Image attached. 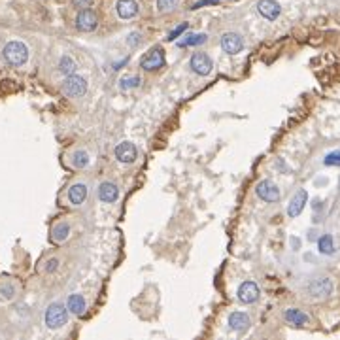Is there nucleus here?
I'll use <instances>...</instances> for the list:
<instances>
[{
	"label": "nucleus",
	"mask_w": 340,
	"mask_h": 340,
	"mask_svg": "<svg viewBox=\"0 0 340 340\" xmlns=\"http://www.w3.org/2000/svg\"><path fill=\"white\" fill-rule=\"evenodd\" d=\"M2 55H4L8 65L23 66L29 61V47L23 42H19V40H12V42H8L6 45H4Z\"/></svg>",
	"instance_id": "nucleus-1"
},
{
	"label": "nucleus",
	"mask_w": 340,
	"mask_h": 340,
	"mask_svg": "<svg viewBox=\"0 0 340 340\" xmlns=\"http://www.w3.org/2000/svg\"><path fill=\"white\" fill-rule=\"evenodd\" d=\"M68 321V308H65L61 303H53L45 310V325L50 329H61Z\"/></svg>",
	"instance_id": "nucleus-2"
},
{
	"label": "nucleus",
	"mask_w": 340,
	"mask_h": 340,
	"mask_svg": "<svg viewBox=\"0 0 340 340\" xmlns=\"http://www.w3.org/2000/svg\"><path fill=\"white\" fill-rule=\"evenodd\" d=\"M163 66H165V53L161 47H152L144 57L140 59V68H144L145 72L159 70Z\"/></svg>",
	"instance_id": "nucleus-3"
},
{
	"label": "nucleus",
	"mask_w": 340,
	"mask_h": 340,
	"mask_svg": "<svg viewBox=\"0 0 340 340\" xmlns=\"http://www.w3.org/2000/svg\"><path fill=\"white\" fill-rule=\"evenodd\" d=\"M96 27H99V15L93 10L83 8L80 14L76 15V29L81 32H93Z\"/></svg>",
	"instance_id": "nucleus-4"
},
{
	"label": "nucleus",
	"mask_w": 340,
	"mask_h": 340,
	"mask_svg": "<svg viewBox=\"0 0 340 340\" xmlns=\"http://www.w3.org/2000/svg\"><path fill=\"white\" fill-rule=\"evenodd\" d=\"M87 91V81L85 78H81V76H66L65 83H63V93L66 96H83Z\"/></svg>",
	"instance_id": "nucleus-5"
},
{
	"label": "nucleus",
	"mask_w": 340,
	"mask_h": 340,
	"mask_svg": "<svg viewBox=\"0 0 340 340\" xmlns=\"http://www.w3.org/2000/svg\"><path fill=\"white\" fill-rule=\"evenodd\" d=\"M331 293H333L331 278H316L308 283V295L312 299H327Z\"/></svg>",
	"instance_id": "nucleus-6"
},
{
	"label": "nucleus",
	"mask_w": 340,
	"mask_h": 340,
	"mask_svg": "<svg viewBox=\"0 0 340 340\" xmlns=\"http://www.w3.org/2000/svg\"><path fill=\"white\" fill-rule=\"evenodd\" d=\"M255 193L265 203H278L280 201V189H278V185H276L274 181L270 180L259 181L257 187H255Z\"/></svg>",
	"instance_id": "nucleus-7"
},
{
	"label": "nucleus",
	"mask_w": 340,
	"mask_h": 340,
	"mask_svg": "<svg viewBox=\"0 0 340 340\" xmlns=\"http://www.w3.org/2000/svg\"><path fill=\"white\" fill-rule=\"evenodd\" d=\"M189 68L197 76H208L212 72V68H214V63H212V59L206 53H193L191 61H189Z\"/></svg>",
	"instance_id": "nucleus-8"
},
{
	"label": "nucleus",
	"mask_w": 340,
	"mask_h": 340,
	"mask_svg": "<svg viewBox=\"0 0 340 340\" xmlns=\"http://www.w3.org/2000/svg\"><path fill=\"white\" fill-rule=\"evenodd\" d=\"M221 50L229 55H236L244 50V38L238 32H225L221 36Z\"/></svg>",
	"instance_id": "nucleus-9"
},
{
	"label": "nucleus",
	"mask_w": 340,
	"mask_h": 340,
	"mask_svg": "<svg viewBox=\"0 0 340 340\" xmlns=\"http://www.w3.org/2000/svg\"><path fill=\"white\" fill-rule=\"evenodd\" d=\"M257 12L268 21H274L282 14V8H280V4L276 0H259L257 2Z\"/></svg>",
	"instance_id": "nucleus-10"
},
{
	"label": "nucleus",
	"mask_w": 340,
	"mask_h": 340,
	"mask_svg": "<svg viewBox=\"0 0 340 340\" xmlns=\"http://www.w3.org/2000/svg\"><path fill=\"white\" fill-rule=\"evenodd\" d=\"M136 145L132 142H121V144L116 145V157L119 163H125V165H130L136 161Z\"/></svg>",
	"instance_id": "nucleus-11"
},
{
	"label": "nucleus",
	"mask_w": 340,
	"mask_h": 340,
	"mask_svg": "<svg viewBox=\"0 0 340 340\" xmlns=\"http://www.w3.org/2000/svg\"><path fill=\"white\" fill-rule=\"evenodd\" d=\"M238 301L240 303H244V304H252L255 303L257 299H259V287H257V283L254 282H244V283H240V287H238Z\"/></svg>",
	"instance_id": "nucleus-12"
},
{
	"label": "nucleus",
	"mask_w": 340,
	"mask_h": 340,
	"mask_svg": "<svg viewBox=\"0 0 340 340\" xmlns=\"http://www.w3.org/2000/svg\"><path fill=\"white\" fill-rule=\"evenodd\" d=\"M308 201V193L304 189H299L297 193L293 195V199L289 201V206H287V216L289 217H297L301 216V212L304 210V204Z\"/></svg>",
	"instance_id": "nucleus-13"
},
{
	"label": "nucleus",
	"mask_w": 340,
	"mask_h": 340,
	"mask_svg": "<svg viewBox=\"0 0 340 340\" xmlns=\"http://www.w3.org/2000/svg\"><path fill=\"white\" fill-rule=\"evenodd\" d=\"M99 199L106 204L116 203L119 199V189H117L116 183L114 181H102L101 187H99Z\"/></svg>",
	"instance_id": "nucleus-14"
},
{
	"label": "nucleus",
	"mask_w": 340,
	"mask_h": 340,
	"mask_svg": "<svg viewBox=\"0 0 340 340\" xmlns=\"http://www.w3.org/2000/svg\"><path fill=\"white\" fill-rule=\"evenodd\" d=\"M116 10L121 19H132L138 15V2L136 0H119L116 4Z\"/></svg>",
	"instance_id": "nucleus-15"
},
{
	"label": "nucleus",
	"mask_w": 340,
	"mask_h": 340,
	"mask_svg": "<svg viewBox=\"0 0 340 340\" xmlns=\"http://www.w3.org/2000/svg\"><path fill=\"white\" fill-rule=\"evenodd\" d=\"M250 323H252V319L244 312H232L231 316H229V327H231L232 331L242 333V331H246L248 327H250Z\"/></svg>",
	"instance_id": "nucleus-16"
},
{
	"label": "nucleus",
	"mask_w": 340,
	"mask_h": 340,
	"mask_svg": "<svg viewBox=\"0 0 340 340\" xmlns=\"http://www.w3.org/2000/svg\"><path fill=\"white\" fill-rule=\"evenodd\" d=\"M87 199V185L85 183H74L72 187L68 189V201L74 206H80L83 204V201Z\"/></svg>",
	"instance_id": "nucleus-17"
},
{
	"label": "nucleus",
	"mask_w": 340,
	"mask_h": 340,
	"mask_svg": "<svg viewBox=\"0 0 340 340\" xmlns=\"http://www.w3.org/2000/svg\"><path fill=\"white\" fill-rule=\"evenodd\" d=\"M283 318H285V321H289L291 325H306L310 321V318L299 308H287L283 312Z\"/></svg>",
	"instance_id": "nucleus-18"
},
{
	"label": "nucleus",
	"mask_w": 340,
	"mask_h": 340,
	"mask_svg": "<svg viewBox=\"0 0 340 340\" xmlns=\"http://www.w3.org/2000/svg\"><path fill=\"white\" fill-rule=\"evenodd\" d=\"M66 308H68V312L76 314V316H81V314L85 312V308H87L85 299L81 297V295H78V293H74V295H70V297H68Z\"/></svg>",
	"instance_id": "nucleus-19"
},
{
	"label": "nucleus",
	"mask_w": 340,
	"mask_h": 340,
	"mask_svg": "<svg viewBox=\"0 0 340 340\" xmlns=\"http://www.w3.org/2000/svg\"><path fill=\"white\" fill-rule=\"evenodd\" d=\"M68 234H70V225L57 223L53 227V231H51V238H53V242L61 244V242H65V240L68 238Z\"/></svg>",
	"instance_id": "nucleus-20"
},
{
	"label": "nucleus",
	"mask_w": 340,
	"mask_h": 340,
	"mask_svg": "<svg viewBox=\"0 0 340 340\" xmlns=\"http://www.w3.org/2000/svg\"><path fill=\"white\" fill-rule=\"evenodd\" d=\"M76 61H74L72 57H68V55H65V57H61V61H59V72L65 74V76H72L74 72H76Z\"/></svg>",
	"instance_id": "nucleus-21"
},
{
	"label": "nucleus",
	"mask_w": 340,
	"mask_h": 340,
	"mask_svg": "<svg viewBox=\"0 0 340 340\" xmlns=\"http://www.w3.org/2000/svg\"><path fill=\"white\" fill-rule=\"evenodd\" d=\"M206 40H208L206 34H187V36H183V40H181L178 45H180V47H191V45H201V43H204Z\"/></svg>",
	"instance_id": "nucleus-22"
},
{
	"label": "nucleus",
	"mask_w": 340,
	"mask_h": 340,
	"mask_svg": "<svg viewBox=\"0 0 340 340\" xmlns=\"http://www.w3.org/2000/svg\"><path fill=\"white\" fill-rule=\"evenodd\" d=\"M318 248H319V252H321V254L331 255L334 252L333 236H331V234H323V236L318 240Z\"/></svg>",
	"instance_id": "nucleus-23"
},
{
	"label": "nucleus",
	"mask_w": 340,
	"mask_h": 340,
	"mask_svg": "<svg viewBox=\"0 0 340 340\" xmlns=\"http://www.w3.org/2000/svg\"><path fill=\"white\" fill-rule=\"evenodd\" d=\"M89 163H91V159H89V153H87L85 150H78V152L72 155V165L76 168H85Z\"/></svg>",
	"instance_id": "nucleus-24"
},
{
	"label": "nucleus",
	"mask_w": 340,
	"mask_h": 340,
	"mask_svg": "<svg viewBox=\"0 0 340 340\" xmlns=\"http://www.w3.org/2000/svg\"><path fill=\"white\" fill-rule=\"evenodd\" d=\"M140 83H142V78H138V76L121 78V80H119V89H123V91H130V89H136V87H140Z\"/></svg>",
	"instance_id": "nucleus-25"
},
{
	"label": "nucleus",
	"mask_w": 340,
	"mask_h": 340,
	"mask_svg": "<svg viewBox=\"0 0 340 340\" xmlns=\"http://www.w3.org/2000/svg\"><path fill=\"white\" fill-rule=\"evenodd\" d=\"M178 4H180V0H157V10L161 14H167V12L176 10Z\"/></svg>",
	"instance_id": "nucleus-26"
},
{
	"label": "nucleus",
	"mask_w": 340,
	"mask_h": 340,
	"mask_svg": "<svg viewBox=\"0 0 340 340\" xmlns=\"http://www.w3.org/2000/svg\"><path fill=\"white\" fill-rule=\"evenodd\" d=\"M323 163H325L327 167H340V152L329 153Z\"/></svg>",
	"instance_id": "nucleus-27"
},
{
	"label": "nucleus",
	"mask_w": 340,
	"mask_h": 340,
	"mask_svg": "<svg viewBox=\"0 0 340 340\" xmlns=\"http://www.w3.org/2000/svg\"><path fill=\"white\" fill-rule=\"evenodd\" d=\"M0 293L4 295L6 299H14V295H15V287L12 285V283H4L2 287H0Z\"/></svg>",
	"instance_id": "nucleus-28"
},
{
	"label": "nucleus",
	"mask_w": 340,
	"mask_h": 340,
	"mask_svg": "<svg viewBox=\"0 0 340 340\" xmlns=\"http://www.w3.org/2000/svg\"><path fill=\"white\" fill-rule=\"evenodd\" d=\"M185 30H187V23H181L180 27H176V29H174L172 32L168 34V40H176V38L180 36L181 32H185Z\"/></svg>",
	"instance_id": "nucleus-29"
},
{
	"label": "nucleus",
	"mask_w": 340,
	"mask_h": 340,
	"mask_svg": "<svg viewBox=\"0 0 340 340\" xmlns=\"http://www.w3.org/2000/svg\"><path fill=\"white\" fill-rule=\"evenodd\" d=\"M212 4H219V0H199V2L193 4V10H199L203 6H212Z\"/></svg>",
	"instance_id": "nucleus-30"
},
{
	"label": "nucleus",
	"mask_w": 340,
	"mask_h": 340,
	"mask_svg": "<svg viewBox=\"0 0 340 340\" xmlns=\"http://www.w3.org/2000/svg\"><path fill=\"white\" fill-rule=\"evenodd\" d=\"M140 34L138 32H132V34H129V38H127V43H129L130 47H136L138 45V42H140Z\"/></svg>",
	"instance_id": "nucleus-31"
},
{
	"label": "nucleus",
	"mask_w": 340,
	"mask_h": 340,
	"mask_svg": "<svg viewBox=\"0 0 340 340\" xmlns=\"http://www.w3.org/2000/svg\"><path fill=\"white\" fill-rule=\"evenodd\" d=\"M59 267V259H50L45 263V272H53V270H57Z\"/></svg>",
	"instance_id": "nucleus-32"
},
{
	"label": "nucleus",
	"mask_w": 340,
	"mask_h": 340,
	"mask_svg": "<svg viewBox=\"0 0 340 340\" xmlns=\"http://www.w3.org/2000/svg\"><path fill=\"white\" fill-rule=\"evenodd\" d=\"M72 4L76 8H81V10H83V8L91 6V4H93V0H72Z\"/></svg>",
	"instance_id": "nucleus-33"
}]
</instances>
